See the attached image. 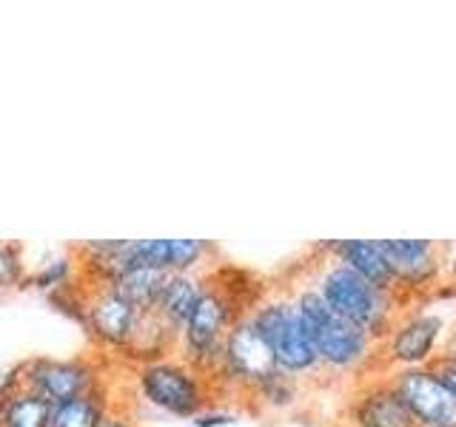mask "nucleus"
Returning <instances> with one entry per match:
<instances>
[{
  "instance_id": "f257e3e1",
  "label": "nucleus",
  "mask_w": 456,
  "mask_h": 427,
  "mask_svg": "<svg viewBox=\"0 0 456 427\" xmlns=\"http://www.w3.org/2000/svg\"><path fill=\"white\" fill-rule=\"evenodd\" d=\"M282 282L289 285L299 308V317L305 322V331L311 336L314 350L320 356L322 374L328 382L346 379L351 384H360L370 376L385 374L379 353L382 342L377 336H370L365 327L354 325L351 319L339 317L297 265L289 270V277Z\"/></svg>"
},
{
  "instance_id": "f03ea898",
  "label": "nucleus",
  "mask_w": 456,
  "mask_h": 427,
  "mask_svg": "<svg viewBox=\"0 0 456 427\" xmlns=\"http://www.w3.org/2000/svg\"><path fill=\"white\" fill-rule=\"evenodd\" d=\"M260 291L263 285H251L248 274H242V270H234L228 265L211 268L206 291L180 331L177 353L211 376L220 365L223 342L232 331V325L242 313H248Z\"/></svg>"
},
{
  "instance_id": "7ed1b4c3",
  "label": "nucleus",
  "mask_w": 456,
  "mask_h": 427,
  "mask_svg": "<svg viewBox=\"0 0 456 427\" xmlns=\"http://www.w3.org/2000/svg\"><path fill=\"white\" fill-rule=\"evenodd\" d=\"M297 268L308 277V282L320 291V296L331 305L339 317L365 327L379 342L391 331V325L408 305V299L396 291H385L379 285L368 282L348 265L334 260L320 246L308 251V260L297 262Z\"/></svg>"
},
{
  "instance_id": "20e7f679",
  "label": "nucleus",
  "mask_w": 456,
  "mask_h": 427,
  "mask_svg": "<svg viewBox=\"0 0 456 427\" xmlns=\"http://www.w3.org/2000/svg\"><path fill=\"white\" fill-rule=\"evenodd\" d=\"M254 327L265 339V345L277 362V370L299 379L303 384L325 382L320 356L311 345L305 322L299 317V308L289 291V285H263L254 305L248 308Z\"/></svg>"
},
{
  "instance_id": "39448f33",
  "label": "nucleus",
  "mask_w": 456,
  "mask_h": 427,
  "mask_svg": "<svg viewBox=\"0 0 456 427\" xmlns=\"http://www.w3.org/2000/svg\"><path fill=\"white\" fill-rule=\"evenodd\" d=\"M132 370L134 388L142 402L168 413V416L194 419L200 410L220 402L211 376L189 359H183L180 353L132 365Z\"/></svg>"
},
{
  "instance_id": "423d86ee",
  "label": "nucleus",
  "mask_w": 456,
  "mask_h": 427,
  "mask_svg": "<svg viewBox=\"0 0 456 427\" xmlns=\"http://www.w3.org/2000/svg\"><path fill=\"white\" fill-rule=\"evenodd\" d=\"M434 302L436 294L413 299L396 317L379 345L385 374L405 367H428L442 359V350H445L456 322H451L442 308H434Z\"/></svg>"
},
{
  "instance_id": "0eeeda50",
  "label": "nucleus",
  "mask_w": 456,
  "mask_h": 427,
  "mask_svg": "<svg viewBox=\"0 0 456 427\" xmlns=\"http://www.w3.org/2000/svg\"><path fill=\"white\" fill-rule=\"evenodd\" d=\"M271 374H277V362L271 356L265 339L254 327L248 313L232 325L225 342H223V356L217 370L211 374L214 388H217V399H237L246 402V396L268 379Z\"/></svg>"
},
{
  "instance_id": "6e6552de",
  "label": "nucleus",
  "mask_w": 456,
  "mask_h": 427,
  "mask_svg": "<svg viewBox=\"0 0 456 427\" xmlns=\"http://www.w3.org/2000/svg\"><path fill=\"white\" fill-rule=\"evenodd\" d=\"M75 308V317L86 327V334L94 339V345L106 353H123L128 339L134 334L140 310L128 305L120 294H114L106 282H77L66 291Z\"/></svg>"
},
{
  "instance_id": "1a4fd4ad",
  "label": "nucleus",
  "mask_w": 456,
  "mask_h": 427,
  "mask_svg": "<svg viewBox=\"0 0 456 427\" xmlns=\"http://www.w3.org/2000/svg\"><path fill=\"white\" fill-rule=\"evenodd\" d=\"M382 254L388 256L396 291L408 302L434 296L451 288V246L442 239H379Z\"/></svg>"
},
{
  "instance_id": "9d476101",
  "label": "nucleus",
  "mask_w": 456,
  "mask_h": 427,
  "mask_svg": "<svg viewBox=\"0 0 456 427\" xmlns=\"http://www.w3.org/2000/svg\"><path fill=\"white\" fill-rule=\"evenodd\" d=\"M12 370L26 388L40 393L49 405L69 402V399L109 384L106 356H71V359L35 356V359H26Z\"/></svg>"
},
{
  "instance_id": "9b49d317",
  "label": "nucleus",
  "mask_w": 456,
  "mask_h": 427,
  "mask_svg": "<svg viewBox=\"0 0 456 427\" xmlns=\"http://www.w3.org/2000/svg\"><path fill=\"white\" fill-rule=\"evenodd\" d=\"M388 382L417 427H456V393L436 374L434 365L391 370Z\"/></svg>"
},
{
  "instance_id": "f8f14e48",
  "label": "nucleus",
  "mask_w": 456,
  "mask_h": 427,
  "mask_svg": "<svg viewBox=\"0 0 456 427\" xmlns=\"http://www.w3.org/2000/svg\"><path fill=\"white\" fill-rule=\"evenodd\" d=\"M342 419H346V427H417L394 384L388 382V374L354 384Z\"/></svg>"
},
{
  "instance_id": "ddd939ff",
  "label": "nucleus",
  "mask_w": 456,
  "mask_h": 427,
  "mask_svg": "<svg viewBox=\"0 0 456 427\" xmlns=\"http://www.w3.org/2000/svg\"><path fill=\"white\" fill-rule=\"evenodd\" d=\"M317 246L325 254H331L334 260H339L342 265L356 270L360 277H365L368 282L379 285L385 291H396L394 270L388 265V256L379 248V239H325V242H317Z\"/></svg>"
},
{
  "instance_id": "4468645a",
  "label": "nucleus",
  "mask_w": 456,
  "mask_h": 427,
  "mask_svg": "<svg viewBox=\"0 0 456 427\" xmlns=\"http://www.w3.org/2000/svg\"><path fill=\"white\" fill-rule=\"evenodd\" d=\"M206 279H208V270L168 274L163 291H160V299H157V305L151 308L168 331L177 334V339H180L185 319L191 317L194 305L200 302V296H203V291H206Z\"/></svg>"
},
{
  "instance_id": "2eb2a0df",
  "label": "nucleus",
  "mask_w": 456,
  "mask_h": 427,
  "mask_svg": "<svg viewBox=\"0 0 456 427\" xmlns=\"http://www.w3.org/2000/svg\"><path fill=\"white\" fill-rule=\"evenodd\" d=\"M52 405L9 370V388L0 407V427H49Z\"/></svg>"
},
{
  "instance_id": "dca6fc26",
  "label": "nucleus",
  "mask_w": 456,
  "mask_h": 427,
  "mask_svg": "<svg viewBox=\"0 0 456 427\" xmlns=\"http://www.w3.org/2000/svg\"><path fill=\"white\" fill-rule=\"evenodd\" d=\"M111 405L114 402H111V393L106 384V388H97L92 393L69 399V402L52 405L49 427H100V422H103Z\"/></svg>"
},
{
  "instance_id": "f3484780",
  "label": "nucleus",
  "mask_w": 456,
  "mask_h": 427,
  "mask_svg": "<svg viewBox=\"0 0 456 427\" xmlns=\"http://www.w3.org/2000/svg\"><path fill=\"white\" fill-rule=\"evenodd\" d=\"M308 384H303L299 379L282 374H271L268 379H263L256 388L246 396V405L251 410H268V413H285V410H294L299 402H303V391Z\"/></svg>"
},
{
  "instance_id": "a211bd4d",
  "label": "nucleus",
  "mask_w": 456,
  "mask_h": 427,
  "mask_svg": "<svg viewBox=\"0 0 456 427\" xmlns=\"http://www.w3.org/2000/svg\"><path fill=\"white\" fill-rule=\"evenodd\" d=\"M166 279L168 274H163V270H157V268H128L106 285L137 310H151L157 305V299H160Z\"/></svg>"
},
{
  "instance_id": "6ab92c4d",
  "label": "nucleus",
  "mask_w": 456,
  "mask_h": 427,
  "mask_svg": "<svg viewBox=\"0 0 456 427\" xmlns=\"http://www.w3.org/2000/svg\"><path fill=\"white\" fill-rule=\"evenodd\" d=\"M75 282H77L75 254L61 256V260H54V262H46L43 268H37L35 274H28V279H26V285H32V288H40V291H49V294L69 291Z\"/></svg>"
},
{
  "instance_id": "aec40b11",
  "label": "nucleus",
  "mask_w": 456,
  "mask_h": 427,
  "mask_svg": "<svg viewBox=\"0 0 456 427\" xmlns=\"http://www.w3.org/2000/svg\"><path fill=\"white\" fill-rule=\"evenodd\" d=\"M28 279V270L23 262L20 242H4L0 239V296L9 291L23 288Z\"/></svg>"
},
{
  "instance_id": "412c9836",
  "label": "nucleus",
  "mask_w": 456,
  "mask_h": 427,
  "mask_svg": "<svg viewBox=\"0 0 456 427\" xmlns=\"http://www.w3.org/2000/svg\"><path fill=\"white\" fill-rule=\"evenodd\" d=\"M237 419H240V410L214 402L206 410H200L197 416L191 419V424L194 427H232V424H237Z\"/></svg>"
},
{
  "instance_id": "4be33fe9",
  "label": "nucleus",
  "mask_w": 456,
  "mask_h": 427,
  "mask_svg": "<svg viewBox=\"0 0 456 427\" xmlns=\"http://www.w3.org/2000/svg\"><path fill=\"white\" fill-rule=\"evenodd\" d=\"M100 427H137L134 424V419L132 416H126L123 410H118V407H109V413L103 416V422H100Z\"/></svg>"
},
{
  "instance_id": "5701e85b",
  "label": "nucleus",
  "mask_w": 456,
  "mask_h": 427,
  "mask_svg": "<svg viewBox=\"0 0 456 427\" xmlns=\"http://www.w3.org/2000/svg\"><path fill=\"white\" fill-rule=\"evenodd\" d=\"M442 359H448V362L456 365V327H453V334H451V339H448L445 350H442Z\"/></svg>"
},
{
  "instance_id": "b1692460",
  "label": "nucleus",
  "mask_w": 456,
  "mask_h": 427,
  "mask_svg": "<svg viewBox=\"0 0 456 427\" xmlns=\"http://www.w3.org/2000/svg\"><path fill=\"white\" fill-rule=\"evenodd\" d=\"M6 388H9V370L4 374V370H0V407H4V396H6Z\"/></svg>"
},
{
  "instance_id": "393cba45",
  "label": "nucleus",
  "mask_w": 456,
  "mask_h": 427,
  "mask_svg": "<svg viewBox=\"0 0 456 427\" xmlns=\"http://www.w3.org/2000/svg\"><path fill=\"white\" fill-rule=\"evenodd\" d=\"M453 291H456V282H453Z\"/></svg>"
}]
</instances>
